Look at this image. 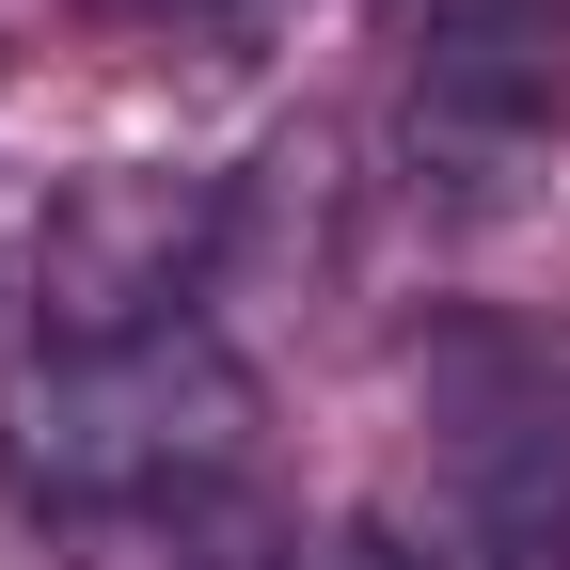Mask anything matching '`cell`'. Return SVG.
I'll use <instances>...</instances> for the list:
<instances>
[{"mask_svg":"<svg viewBox=\"0 0 570 570\" xmlns=\"http://www.w3.org/2000/svg\"><path fill=\"white\" fill-rule=\"evenodd\" d=\"M159 17H254V0H159Z\"/></svg>","mask_w":570,"mask_h":570,"instance_id":"cell-5","label":"cell"},{"mask_svg":"<svg viewBox=\"0 0 570 570\" xmlns=\"http://www.w3.org/2000/svg\"><path fill=\"white\" fill-rule=\"evenodd\" d=\"M570 127V0H428L396 63V142L460 206H508Z\"/></svg>","mask_w":570,"mask_h":570,"instance_id":"cell-3","label":"cell"},{"mask_svg":"<svg viewBox=\"0 0 570 570\" xmlns=\"http://www.w3.org/2000/svg\"><path fill=\"white\" fill-rule=\"evenodd\" d=\"M254 444V381L175 333H127V348H63V365L17 396V491L32 508H175V491L238 475Z\"/></svg>","mask_w":570,"mask_h":570,"instance_id":"cell-1","label":"cell"},{"mask_svg":"<svg viewBox=\"0 0 570 570\" xmlns=\"http://www.w3.org/2000/svg\"><path fill=\"white\" fill-rule=\"evenodd\" d=\"M428 491L475 570H570V365L508 317H460L412 348Z\"/></svg>","mask_w":570,"mask_h":570,"instance_id":"cell-2","label":"cell"},{"mask_svg":"<svg viewBox=\"0 0 570 570\" xmlns=\"http://www.w3.org/2000/svg\"><path fill=\"white\" fill-rule=\"evenodd\" d=\"M206 238H223V206L175 190V175H80L32 223V317L63 348H127V333H175Z\"/></svg>","mask_w":570,"mask_h":570,"instance_id":"cell-4","label":"cell"}]
</instances>
